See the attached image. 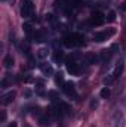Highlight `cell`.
Instances as JSON below:
<instances>
[{"label": "cell", "instance_id": "277c9868", "mask_svg": "<svg viewBox=\"0 0 126 127\" xmlns=\"http://www.w3.org/2000/svg\"><path fill=\"white\" fill-rule=\"evenodd\" d=\"M34 12V6L30 0H22V6H21V16L22 18H30L33 16Z\"/></svg>", "mask_w": 126, "mask_h": 127}, {"label": "cell", "instance_id": "5b68a950", "mask_svg": "<svg viewBox=\"0 0 126 127\" xmlns=\"http://www.w3.org/2000/svg\"><path fill=\"white\" fill-rule=\"evenodd\" d=\"M64 93L68 96V97H77V93H76V84L73 81H65L63 84Z\"/></svg>", "mask_w": 126, "mask_h": 127}, {"label": "cell", "instance_id": "ac0fdd59", "mask_svg": "<svg viewBox=\"0 0 126 127\" xmlns=\"http://www.w3.org/2000/svg\"><path fill=\"white\" fill-rule=\"evenodd\" d=\"M54 4H55V7H57V9H60V10H65V9H67V6H65V1H64V0H57Z\"/></svg>", "mask_w": 126, "mask_h": 127}, {"label": "cell", "instance_id": "7402d4cb", "mask_svg": "<svg viewBox=\"0 0 126 127\" xmlns=\"http://www.w3.org/2000/svg\"><path fill=\"white\" fill-rule=\"evenodd\" d=\"M22 30L25 31V34H27V35H30V34L33 32L31 25H30V24H24V25H22Z\"/></svg>", "mask_w": 126, "mask_h": 127}, {"label": "cell", "instance_id": "d4e9b609", "mask_svg": "<svg viewBox=\"0 0 126 127\" xmlns=\"http://www.w3.org/2000/svg\"><path fill=\"white\" fill-rule=\"evenodd\" d=\"M114 19H116V13H114L113 10H111V12H108V18H107V21H110V22H111V21H114Z\"/></svg>", "mask_w": 126, "mask_h": 127}, {"label": "cell", "instance_id": "8992f818", "mask_svg": "<svg viewBox=\"0 0 126 127\" xmlns=\"http://www.w3.org/2000/svg\"><path fill=\"white\" fill-rule=\"evenodd\" d=\"M111 126L113 127H125V115L120 111L114 112V115L111 118Z\"/></svg>", "mask_w": 126, "mask_h": 127}, {"label": "cell", "instance_id": "4fadbf2b", "mask_svg": "<svg viewBox=\"0 0 126 127\" xmlns=\"http://www.w3.org/2000/svg\"><path fill=\"white\" fill-rule=\"evenodd\" d=\"M86 61H88V64H91V65H95V64L99 62L101 59H99V56L95 55V53H88V55H86Z\"/></svg>", "mask_w": 126, "mask_h": 127}, {"label": "cell", "instance_id": "e0dca14e", "mask_svg": "<svg viewBox=\"0 0 126 127\" xmlns=\"http://www.w3.org/2000/svg\"><path fill=\"white\" fill-rule=\"evenodd\" d=\"M3 65H4L6 68H10V66L13 65V58H12V55L4 56V59H3Z\"/></svg>", "mask_w": 126, "mask_h": 127}, {"label": "cell", "instance_id": "83f0119b", "mask_svg": "<svg viewBox=\"0 0 126 127\" xmlns=\"http://www.w3.org/2000/svg\"><path fill=\"white\" fill-rule=\"evenodd\" d=\"M120 102H122V105H125V106H126V95L122 97V100H120Z\"/></svg>", "mask_w": 126, "mask_h": 127}, {"label": "cell", "instance_id": "4316f807", "mask_svg": "<svg viewBox=\"0 0 126 127\" xmlns=\"http://www.w3.org/2000/svg\"><path fill=\"white\" fill-rule=\"evenodd\" d=\"M6 120V111H1V123H4Z\"/></svg>", "mask_w": 126, "mask_h": 127}, {"label": "cell", "instance_id": "8fae6325", "mask_svg": "<svg viewBox=\"0 0 126 127\" xmlns=\"http://www.w3.org/2000/svg\"><path fill=\"white\" fill-rule=\"evenodd\" d=\"M15 96H16L15 92H7V93H4V95L1 96V105H9L10 102H13Z\"/></svg>", "mask_w": 126, "mask_h": 127}, {"label": "cell", "instance_id": "484cf974", "mask_svg": "<svg viewBox=\"0 0 126 127\" xmlns=\"http://www.w3.org/2000/svg\"><path fill=\"white\" fill-rule=\"evenodd\" d=\"M96 106H98V100H96V99H92V102H91V108L95 109Z\"/></svg>", "mask_w": 126, "mask_h": 127}, {"label": "cell", "instance_id": "7c38bea8", "mask_svg": "<svg viewBox=\"0 0 126 127\" xmlns=\"http://www.w3.org/2000/svg\"><path fill=\"white\" fill-rule=\"evenodd\" d=\"M40 71L45 75H52L54 74V68H52L51 64H40Z\"/></svg>", "mask_w": 126, "mask_h": 127}, {"label": "cell", "instance_id": "f1b7e54d", "mask_svg": "<svg viewBox=\"0 0 126 127\" xmlns=\"http://www.w3.org/2000/svg\"><path fill=\"white\" fill-rule=\"evenodd\" d=\"M9 127H16V123H15V121H12V123L9 124Z\"/></svg>", "mask_w": 126, "mask_h": 127}, {"label": "cell", "instance_id": "d6986e66", "mask_svg": "<svg viewBox=\"0 0 126 127\" xmlns=\"http://www.w3.org/2000/svg\"><path fill=\"white\" fill-rule=\"evenodd\" d=\"M99 96H101L102 99H107V97L110 96V89H108V87H104V89L99 92Z\"/></svg>", "mask_w": 126, "mask_h": 127}, {"label": "cell", "instance_id": "52a82bcc", "mask_svg": "<svg viewBox=\"0 0 126 127\" xmlns=\"http://www.w3.org/2000/svg\"><path fill=\"white\" fill-rule=\"evenodd\" d=\"M67 71L71 74V75H79V72H80V68H79V64H76L74 61H71V59H68L67 61Z\"/></svg>", "mask_w": 126, "mask_h": 127}, {"label": "cell", "instance_id": "7a4b0ae2", "mask_svg": "<svg viewBox=\"0 0 126 127\" xmlns=\"http://www.w3.org/2000/svg\"><path fill=\"white\" fill-rule=\"evenodd\" d=\"M123 68H125V61H123V59H120V61H119V64L116 65L114 72H113V74H110L108 77H105V78H104V84H105V86H110V84H111L116 78H119V77H120V74L123 72Z\"/></svg>", "mask_w": 126, "mask_h": 127}, {"label": "cell", "instance_id": "603a6c76", "mask_svg": "<svg viewBox=\"0 0 126 127\" xmlns=\"http://www.w3.org/2000/svg\"><path fill=\"white\" fill-rule=\"evenodd\" d=\"M63 58H64L63 52H61V50H57V52H55V56H54V59H55L57 62H60V61H61Z\"/></svg>", "mask_w": 126, "mask_h": 127}, {"label": "cell", "instance_id": "30bf717a", "mask_svg": "<svg viewBox=\"0 0 126 127\" xmlns=\"http://www.w3.org/2000/svg\"><path fill=\"white\" fill-rule=\"evenodd\" d=\"M104 21H105V16L101 12H95L94 15H92V24L94 25H102Z\"/></svg>", "mask_w": 126, "mask_h": 127}, {"label": "cell", "instance_id": "2e32d148", "mask_svg": "<svg viewBox=\"0 0 126 127\" xmlns=\"http://www.w3.org/2000/svg\"><path fill=\"white\" fill-rule=\"evenodd\" d=\"M34 40H36V41H39V43L45 41V40H46L45 32H43V31H36V32H34Z\"/></svg>", "mask_w": 126, "mask_h": 127}, {"label": "cell", "instance_id": "9c48e42d", "mask_svg": "<svg viewBox=\"0 0 126 127\" xmlns=\"http://www.w3.org/2000/svg\"><path fill=\"white\" fill-rule=\"evenodd\" d=\"M111 55H113L111 49H104V50H101V53H99V59H101V62L108 64L110 62V59H111Z\"/></svg>", "mask_w": 126, "mask_h": 127}, {"label": "cell", "instance_id": "ffe728a7", "mask_svg": "<svg viewBox=\"0 0 126 127\" xmlns=\"http://www.w3.org/2000/svg\"><path fill=\"white\" fill-rule=\"evenodd\" d=\"M37 56H39L40 59L46 58V56H48V49H39V50H37Z\"/></svg>", "mask_w": 126, "mask_h": 127}, {"label": "cell", "instance_id": "f546056e", "mask_svg": "<svg viewBox=\"0 0 126 127\" xmlns=\"http://www.w3.org/2000/svg\"><path fill=\"white\" fill-rule=\"evenodd\" d=\"M122 9H123V10H126V1L123 3V6H122Z\"/></svg>", "mask_w": 126, "mask_h": 127}, {"label": "cell", "instance_id": "6da1fadb", "mask_svg": "<svg viewBox=\"0 0 126 127\" xmlns=\"http://www.w3.org/2000/svg\"><path fill=\"white\" fill-rule=\"evenodd\" d=\"M85 44V38L82 34H68L64 37V46L65 47H79Z\"/></svg>", "mask_w": 126, "mask_h": 127}, {"label": "cell", "instance_id": "ba28073f", "mask_svg": "<svg viewBox=\"0 0 126 127\" xmlns=\"http://www.w3.org/2000/svg\"><path fill=\"white\" fill-rule=\"evenodd\" d=\"M51 115H52L54 120H60V118L64 115V112H63V109H61V105H60V103L51 108Z\"/></svg>", "mask_w": 126, "mask_h": 127}, {"label": "cell", "instance_id": "cb8c5ba5", "mask_svg": "<svg viewBox=\"0 0 126 127\" xmlns=\"http://www.w3.org/2000/svg\"><path fill=\"white\" fill-rule=\"evenodd\" d=\"M55 81H57V84H64L63 74H58V75H57V78H55Z\"/></svg>", "mask_w": 126, "mask_h": 127}, {"label": "cell", "instance_id": "5bb4252c", "mask_svg": "<svg viewBox=\"0 0 126 127\" xmlns=\"http://www.w3.org/2000/svg\"><path fill=\"white\" fill-rule=\"evenodd\" d=\"M60 105H61V109H63L64 115H71L73 109H71V106H70L68 103H65V102H60Z\"/></svg>", "mask_w": 126, "mask_h": 127}, {"label": "cell", "instance_id": "3957f363", "mask_svg": "<svg viewBox=\"0 0 126 127\" xmlns=\"http://www.w3.org/2000/svg\"><path fill=\"white\" fill-rule=\"evenodd\" d=\"M116 34V30L114 28H107V30H102V31H98L94 34V40L95 41H98V43H101V41H105V40H108L110 37H113Z\"/></svg>", "mask_w": 126, "mask_h": 127}, {"label": "cell", "instance_id": "9a60e30c", "mask_svg": "<svg viewBox=\"0 0 126 127\" xmlns=\"http://www.w3.org/2000/svg\"><path fill=\"white\" fill-rule=\"evenodd\" d=\"M48 97H49L52 102H58V100H60V93L55 92V90H49V92H48Z\"/></svg>", "mask_w": 126, "mask_h": 127}, {"label": "cell", "instance_id": "44dd1931", "mask_svg": "<svg viewBox=\"0 0 126 127\" xmlns=\"http://www.w3.org/2000/svg\"><path fill=\"white\" fill-rule=\"evenodd\" d=\"M40 123H42L43 126H49V124H51V117H48V115L42 117V118H40Z\"/></svg>", "mask_w": 126, "mask_h": 127}]
</instances>
